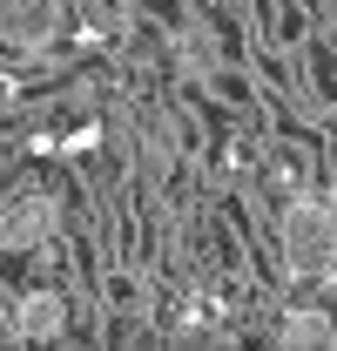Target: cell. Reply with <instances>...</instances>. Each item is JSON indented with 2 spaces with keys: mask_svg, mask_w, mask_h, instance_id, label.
I'll return each instance as SVG.
<instances>
[{
  "mask_svg": "<svg viewBox=\"0 0 337 351\" xmlns=\"http://www.w3.org/2000/svg\"><path fill=\"white\" fill-rule=\"evenodd\" d=\"M277 250H284V270L290 277H331L337 270V210L324 196H297L284 223H277Z\"/></svg>",
  "mask_w": 337,
  "mask_h": 351,
  "instance_id": "1",
  "label": "cell"
},
{
  "mask_svg": "<svg viewBox=\"0 0 337 351\" xmlns=\"http://www.w3.org/2000/svg\"><path fill=\"white\" fill-rule=\"evenodd\" d=\"M61 34V0H0V41L14 54H41Z\"/></svg>",
  "mask_w": 337,
  "mask_h": 351,
  "instance_id": "2",
  "label": "cell"
},
{
  "mask_svg": "<svg viewBox=\"0 0 337 351\" xmlns=\"http://www.w3.org/2000/svg\"><path fill=\"white\" fill-rule=\"evenodd\" d=\"M277 338L284 345H337V324L324 311H284L277 317Z\"/></svg>",
  "mask_w": 337,
  "mask_h": 351,
  "instance_id": "3",
  "label": "cell"
},
{
  "mask_svg": "<svg viewBox=\"0 0 337 351\" xmlns=\"http://www.w3.org/2000/svg\"><path fill=\"white\" fill-rule=\"evenodd\" d=\"M54 324H61V311L47 304V298H41V304H27V311H21V338H47Z\"/></svg>",
  "mask_w": 337,
  "mask_h": 351,
  "instance_id": "4",
  "label": "cell"
},
{
  "mask_svg": "<svg viewBox=\"0 0 337 351\" xmlns=\"http://www.w3.org/2000/svg\"><path fill=\"white\" fill-rule=\"evenodd\" d=\"M0 345H21V304L0 291Z\"/></svg>",
  "mask_w": 337,
  "mask_h": 351,
  "instance_id": "5",
  "label": "cell"
}]
</instances>
